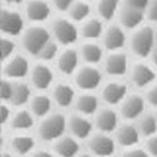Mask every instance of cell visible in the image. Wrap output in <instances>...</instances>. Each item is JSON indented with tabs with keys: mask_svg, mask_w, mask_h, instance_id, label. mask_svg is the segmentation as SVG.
I'll return each mask as SVG.
<instances>
[{
	"mask_svg": "<svg viewBox=\"0 0 157 157\" xmlns=\"http://www.w3.org/2000/svg\"><path fill=\"white\" fill-rule=\"evenodd\" d=\"M53 3L60 12H67L74 4V0H53Z\"/></svg>",
	"mask_w": 157,
	"mask_h": 157,
	"instance_id": "39",
	"label": "cell"
},
{
	"mask_svg": "<svg viewBox=\"0 0 157 157\" xmlns=\"http://www.w3.org/2000/svg\"><path fill=\"white\" fill-rule=\"evenodd\" d=\"M2 157H13V156L9 155V153H4V155H2Z\"/></svg>",
	"mask_w": 157,
	"mask_h": 157,
	"instance_id": "47",
	"label": "cell"
},
{
	"mask_svg": "<svg viewBox=\"0 0 157 157\" xmlns=\"http://www.w3.org/2000/svg\"><path fill=\"white\" fill-rule=\"evenodd\" d=\"M29 71V63L23 56H15L13 60L5 66L4 74L10 78H23Z\"/></svg>",
	"mask_w": 157,
	"mask_h": 157,
	"instance_id": "16",
	"label": "cell"
},
{
	"mask_svg": "<svg viewBox=\"0 0 157 157\" xmlns=\"http://www.w3.org/2000/svg\"><path fill=\"white\" fill-rule=\"evenodd\" d=\"M33 157H52V155L46 152V151H41V152H37Z\"/></svg>",
	"mask_w": 157,
	"mask_h": 157,
	"instance_id": "43",
	"label": "cell"
},
{
	"mask_svg": "<svg viewBox=\"0 0 157 157\" xmlns=\"http://www.w3.org/2000/svg\"><path fill=\"white\" fill-rule=\"evenodd\" d=\"M78 65V56L75 50H66L58 58V68L65 75H71Z\"/></svg>",
	"mask_w": 157,
	"mask_h": 157,
	"instance_id": "20",
	"label": "cell"
},
{
	"mask_svg": "<svg viewBox=\"0 0 157 157\" xmlns=\"http://www.w3.org/2000/svg\"><path fill=\"white\" fill-rule=\"evenodd\" d=\"M121 112L125 119H137L144 112V99L140 95L128 96L127 99H124Z\"/></svg>",
	"mask_w": 157,
	"mask_h": 157,
	"instance_id": "9",
	"label": "cell"
},
{
	"mask_svg": "<svg viewBox=\"0 0 157 157\" xmlns=\"http://www.w3.org/2000/svg\"><path fill=\"white\" fill-rule=\"evenodd\" d=\"M81 55L87 63H99L103 57V51L100 46L95 43H86L82 46Z\"/></svg>",
	"mask_w": 157,
	"mask_h": 157,
	"instance_id": "26",
	"label": "cell"
},
{
	"mask_svg": "<svg viewBox=\"0 0 157 157\" xmlns=\"http://www.w3.org/2000/svg\"><path fill=\"white\" fill-rule=\"evenodd\" d=\"M101 82V74L95 67H82L76 75V84L82 90H94Z\"/></svg>",
	"mask_w": 157,
	"mask_h": 157,
	"instance_id": "6",
	"label": "cell"
},
{
	"mask_svg": "<svg viewBox=\"0 0 157 157\" xmlns=\"http://www.w3.org/2000/svg\"><path fill=\"white\" fill-rule=\"evenodd\" d=\"M66 131V118L62 114H53L51 117L46 118V119L41 123L39 125V137L46 141V142H51L65 133Z\"/></svg>",
	"mask_w": 157,
	"mask_h": 157,
	"instance_id": "2",
	"label": "cell"
},
{
	"mask_svg": "<svg viewBox=\"0 0 157 157\" xmlns=\"http://www.w3.org/2000/svg\"><path fill=\"white\" fill-rule=\"evenodd\" d=\"M74 95H75L74 89L71 86L65 85V84L57 85L55 91H53V96H55L56 103L62 108H67V106L71 105V103L74 101Z\"/></svg>",
	"mask_w": 157,
	"mask_h": 157,
	"instance_id": "22",
	"label": "cell"
},
{
	"mask_svg": "<svg viewBox=\"0 0 157 157\" xmlns=\"http://www.w3.org/2000/svg\"><path fill=\"white\" fill-rule=\"evenodd\" d=\"M80 157H91V156H90V155H81Z\"/></svg>",
	"mask_w": 157,
	"mask_h": 157,
	"instance_id": "49",
	"label": "cell"
},
{
	"mask_svg": "<svg viewBox=\"0 0 157 157\" xmlns=\"http://www.w3.org/2000/svg\"><path fill=\"white\" fill-rule=\"evenodd\" d=\"M29 96H31V90L27 84H13V94L10 103L14 106H22L28 103Z\"/></svg>",
	"mask_w": 157,
	"mask_h": 157,
	"instance_id": "24",
	"label": "cell"
},
{
	"mask_svg": "<svg viewBox=\"0 0 157 157\" xmlns=\"http://www.w3.org/2000/svg\"><path fill=\"white\" fill-rule=\"evenodd\" d=\"M90 14V5L84 2H78L74 6H71L70 10V17L76 22H81L86 19Z\"/></svg>",
	"mask_w": 157,
	"mask_h": 157,
	"instance_id": "32",
	"label": "cell"
},
{
	"mask_svg": "<svg viewBox=\"0 0 157 157\" xmlns=\"http://www.w3.org/2000/svg\"><path fill=\"white\" fill-rule=\"evenodd\" d=\"M2 125H3V123H2V121H0V134H2Z\"/></svg>",
	"mask_w": 157,
	"mask_h": 157,
	"instance_id": "50",
	"label": "cell"
},
{
	"mask_svg": "<svg viewBox=\"0 0 157 157\" xmlns=\"http://www.w3.org/2000/svg\"><path fill=\"white\" fill-rule=\"evenodd\" d=\"M32 110L37 117H46L51 110V99L46 95L34 96L32 100Z\"/></svg>",
	"mask_w": 157,
	"mask_h": 157,
	"instance_id": "27",
	"label": "cell"
},
{
	"mask_svg": "<svg viewBox=\"0 0 157 157\" xmlns=\"http://www.w3.org/2000/svg\"><path fill=\"white\" fill-rule=\"evenodd\" d=\"M5 2L9 4H21L23 3V0H5Z\"/></svg>",
	"mask_w": 157,
	"mask_h": 157,
	"instance_id": "44",
	"label": "cell"
},
{
	"mask_svg": "<svg viewBox=\"0 0 157 157\" xmlns=\"http://www.w3.org/2000/svg\"><path fill=\"white\" fill-rule=\"evenodd\" d=\"M2 148H3V141L0 138V157H2Z\"/></svg>",
	"mask_w": 157,
	"mask_h": 157,
	"instance_id": "46",
	"label": "cell"
},
{
	"mask_svg": "<svg viewBox=\"0 0 157 157\" xmlns=\"http://www.w3.org/2000/svg\"><path fill=\"white\" fill-rule=\"evenodd\" d=\"M12 147L14 148V151L19 155H27L29 153L33 147H34V140L32 137H15L12 141Z\"/></svg>",
	"mask_w": 157,
	"mask_h": 157,
	"instance_id": "30",
	"label": "cell"
},
{
	"mask_svg": "<svg viewBox=\"0 0 157 157\" xmlns=\"http://www.w3.org/2000/svg\"><path fill=\"white\" fill-rule=\"evenodd\" d=\"M103 33V24L99 19H90L82 27V37L87 39H96Z\"/></svg>",
	"mask_w": 157,
	"mask_h": 157,
	"instance_id": "29",
	"label": "cell"
},
{
	"mask_svg": "<svg viewBox=\"0 0 157 157\" xmlns=\"http://www.w3.org/2000/svg\"><path fill=\"white\" fill-rule=\"evenodd\" d=\"M156 41H155V48H153V52H152V60H153V63L155 66H157V29H156Z\"/></svg>",
	"mask_w": 157,
	"mask_h": 157,
	"instance_id": "42",
	"label": "cell"
},
{
	"mask_svg": "<svg viewBox=\"0 0 157 157\" xmlns=\"http://www.w3.org/2000/svg\"><path fill=\"white\" fill-rule=\"evenodd\" d=\"M12 94H13V84L8 81H2V84H0V99L5 101H10Z\"/></svg>",
	"mask_w": 157,
	"mask_h": 157,
	"instance_id": "35",
	"label": "cell"
},
{
	"mask_svg": "<svg viewBox=\"0 0 157 157\" xmlns=\"http://www.w3.org/2000/svg\"><path fill=\"white\" fill-rule=\"evenodd\" d=\"M9 115H10V112H9L8 106H5V105H0V121H2L3 124L8 121Z\"/></svg>",
	"mask_w": 157,
	"mask_h": 157,
	"instance_id": "41",
	"label": "cell"
},
{
	"mask_svg": "<svg viewBox=\"0 0 157 157\" xmlns=\"http://www.w3.org/2000/svg\"><path fill=\"white\" fill-rule=\"evenodd\" d=\"M53 81V74L51 68L46 65H37L32 71V82L38 90L48 89Z\"/></svg>",
	"mask_w": 157,
	"mask_h": 157,
	"instance_id": "14",
	"label": "cell"
},
{
	"mask_svg": "<svg viewBox=\"0 0 157 157\" xmlns=\"http://www.w3.org/2000/svg\"><path fill=\"white\" fill-rule=\"evenodd\" d=\"M68 127H70L71 133L80 140H85L90 136L93 131V124L90 121L85 119L82 117L74 115L68 121Z\"/></svg>",
	"mask_w": 157,
	"mask_h": 157,
	"instance_id": "17",
	"label": "cell"
},
{
	"mask_svg": "<svg viewBox=\"0 0 157 157\" xmlns=\"http://www.w3.org/2000/svg\"><path fill=\"white\" fill-rule=\"evenodd\" d=\"M89 147L94 155L99 157H109L115 152V143L108 136L98 134L93 137V140L89 143Z\"/></svg>",
	"mask_w": 157,
	"mask_h": 157,
	"instance_id": "10",
	"label": "cell"
},
{
	"mask_svg": "<svg viewBox=\"0 0 157 157\" xmlns=\"http://www.w3.org/2000/svg\"><path fill=\"white\" fill-rule=\"evenodd\" d=\"M48 42H50V32L43 27H31L23 37V46L25 51L33 56H38Z\"/></svg>",
	"mask_w": 157,
	"mask_h": 157,
	"instance_id": "3",
	"label": "cell"
},
{
	"mask_svg": "<svg viewBox=\"0 0 157 157\" xmlns=\"http://www.w3.org/2000/svg\"><path fill=\"white\" fill-rule=\"evenodd\" d=\"M2 65H0V84H2Z\"/></svg>",
	"mask_w": 157,
	"mask_h": 157,
	"instance_id": "48",
	"label": "cell"
},
{
	"mask_svg": "<svg viewBox=\"0 0 157 157\" xmlns=\"http://www.w3.org/2000/svg\"><path fill=\"white\" fill-rule=\"evenodd\" d=\"M123 157H150V155L147 153L144 150H141V148H134V150H129L127 151Z\"/></svg>",
	"mask_w": 157,
	"mask_h": 157,
	"instance_id": "40",
	"label": "cell"
},
{
	"mask_svg": "<svg viewBox=\"0 0 157 157\" xmlns=\"http://www.w3.org/2000/svg\"><path fill=\"white\" fill-rule=\"evenodd\" d=\"M98 106H99V101H98V98L90 94H85L78 98V100L76 103V108L78 112H81L82 114L86 115H91L96 112Z\"/></svg>",
	"mask_w": 157,
	"mask_h": 157,
	"instance_id": "23",
	"label": "cell"
},
{
	"mask_svg": "<svg viewBox=\"0 0 157 157\" xmlns=\"http://www.w3.org/2000/svg\"><path fill=\"white\" fill-rule=\"evenodd\" d=\"M156 41V32L150 25L137 28L131 39V48L136 56L146 58L152 55Z\"/></svg>",
	"mask_w": 157,
	"mask_h": 157,
	"instance_id": "1",
	"label": "cell"
},
{
	"mask_svg": "<svg viewBox=\"0 0 157 157\" xmlns=\"http://www.w3.org/2000/svg\"><path fill=\"white\" fill-rule=\"evenodd\" d=\"M55 151L61 157H75L80 151V144L71 137H65L55 144Z\"/></svg>",
	"mask_w": 157,
	"mask_h": 157,
	"instance_id": "21",
	"label": "cell"
},
{
	"mask_svg": "<svg viewBox=\"0 0 157 157\" xmlns=\"http://www.w3.org/2000/svg\"><path fill=\"white\" fill-rule=\"evenodd\" d=\"M121 0H99L98 3V13L104 21H112L114 18Z\"/></svg>",
	"mask_w": 157,
	"mask_h": 157,
	"instance_id": "25",
	"label": "cell"
},
{
	"mask_svg": "<svg viewBox=\"0 0 157 157\" xmlns=\"http://www.w3.org/2000/svg\"><path fill=\"white\" fill-rule=\"evenodd\" d=\"M146 152L151 156L157 157V133L148 137L146 142Z\"/></svg>",
	"mask_w": 157,
	"mask_h": 157,
	"instance_id": "36",
	"label": "cell"
},
{
	"mask_svg": "<svg viewBox=\"0 0 157 157\" xmlns=\"http://www.w3.org/2000/svg\"><path fill=\"white\" fill-rule=\"evenodd\" d=\"M53 33L57 38V41L63 46L75 43L78 37L76 27L71 22L66 21V19H57L53 23Z\"/></svg>",
	"mask_w": 157,
	"mask_h": 157,
	"instance_id": "5",
	"label": "cell"
},
{
	"mask_svg": "<svg viewBox=\"0 0 157 157\" xmlns=\"http://www.w3.org/2000/svg\"><path fill=\"white\" fill-rule=\"evenodd\" d=\"M125 44V34L119 25H110L104 36V46L108 51L115 52Z\"/></svg>",
	"mask_w": 157,
	"mask_h": 157,
	"instance_id": "11",
	"label": "cell"
},
{
	"mask_svg": "<svg viewBox=\"0 0 157 157\" xmlns=\"http://www.w3.org/2000/svg\"><path fill=\"white\" fill-rule=\"evenodd\" d=\"M146 17L148 18V21L157 23V0H151L146 10Z\"/></svg>",
	"mask_w": 157,
	"mask_h": 157,
	"instance_id": "37",
	"label": "cell"
},
{
	"mask_svg": "<svg viewBox=\"0 0 157 157\" xmlns=\"http://www.w3.org/2000/svg\"><path fill=\"white\" fill-rule=\"evenodd\" d=\"M96 127L104 133H110L118 127V115L112 109H104L96 117Z\"/></svg>",
	"mask_w": 157,
	"mask_h": 157,
	"instance_id": "19",
	"label": "cell"
},
{
	"mask_svg": "<svg viewBox=\"0 0 157 157\" xmlns=\"http://www.w3.org/2000/svg\"><path fill=\"white\" fill-rule=\"evenodd\" d=\"M0 60H3V57H2V37H0Z\"/></svg>",
	"mask_w": 157,
	"mask_h": 157,
	"instance_id": "45",
	"label": "cell"
},
{
	"mask_svg": "<svg viewBox=\"0 0 157 157\" xmlns=\"http://www.w3.org/2000/svg\"><path fill=\"white\" fill-rule=\"evenodd\" d=\"M128 70V58L125 53L114 52L105 61V71L110 76H123Z\"/></svg>",
	"mask_w": 157,
	"mask_h": 157,
	"instance_id": "8",
	"label": "cell"
},
{
	"mask_svg": "<svg viewBox=\"0 0 157 157\" xmlns=\"http://www.w3.org/2000/svg\"><path fill=\"white\" fill-rule=\"evenodd\" d=\"M156 78L155 70L146 63H137L132 68L131 80L137 87H146L151 85Z\"/></svg>",
	"mask_w": 157,
	"mask_h": 157,
	"instance_id": "7",
	"label": "cell"
},
{
	"mask_svg": "<svg viewBox=\"0 0 157 157\" xmlns=\"http://www.w3.org/2000/svg\"><path fill=\"white\" fill-rule=\"evenodd\" d=\"M127 86L121 82H109L103 89V99L105 103L110 105H117L121 101H123L127 96Z\"/></svg>",
	"mask_w": 157,
	"mask_h": 157,
	"instance_id": "13",
	"label": "cell"
},
{
	"mask_svg": "<svg viewBox=\"0 0 157 157\" xmlns=\"http://www.w3.org/2000/svg\"><path fill=\"white\" fill-rule=\"evenodd\" d=\"M33 125V118L27 110H21L15 114L12 121L13 129H29Z\"/></svg>",
	"mask_w": 157,
	"mask_h": 157,
	"instance_id": "31",
	"label": "cell"
},
{
	"mask_svg": "<svg viewBox=\"0 0 157 157\" xmlns=\"http://www.w3.org/2000/svg\"><path fill=\"white\" fill-rule=\"evenodd\" d=\"M25 13L29 21L44 22L51 15V8L43 0H32L27 4Z\"/></svg>",
	"mask_w": 157,
	"mask_h": 157,
	"instance_id": "12",
	"label": "cell"
},
{
	"mask_svg": "<svg viewBox=\"0 0 157 157\" xmlns=\"http://www.w3.org/2000/svg\"><path fill=\"white\" fill-rule=\"evenodd\" d=\"M146 100L152 106H157V85L151 86L146 94Z\"/></svg>",
	"mask_w": 157,
	"mask_h": 157,
	"instance_id": "38",
	"label": "cell"
},
{
	"mask_svg": "<svg viewBox=\"0 0 157 157\" xmlns=\"http://www.w3.org/2000/svg\"><path fill=\"white\" fill-rule=\"evenodd\" d=\"M150 2L151 0H124L123 6H127V8L134 9V10H140V12L146 13Z\"/></svg>",
	"mask_w": 157,
	"mask_h": 157,
	"instance_id": "34",
	"label": "cell"
},
{
	"mask_svg": "<svg viewBox=\"0 0 157 157\" xmlns=\"http://www.w3.org/2000/svg\"><path fill=\"white\" fill-rule=\"evenodd\" d=\"M144 17H146V13L140 12V10H134V9L127 8V6L122 8L121 15H119L122 25L127 29L138 28L142 24V22L144 21Z\"/></svg>",
	"mask_w": 157,
	"mask_h": 157,
	"instance_id": "18",
	"label": "cell"
},
{
	"mask_svg": "<svg viewBox=\"0 0 157 157\" xmlns=\"http://www.w3.org/2000/svg\"><path fill=\"white\" fill-rule=\"evenodd\" d=\"M140 131L132 124L122 125L117 132V141L123 147H133L140 142Z\"/></svg>",
	"mask_w": 157,
	"mask_h": 157,
	"instance_id": "15",
	"label": "cell"
},
{
	"mask_svg": "<svg viewBox=\"0 0 157 157\" xmlns=\"http://www.w3.org/2000/svg\"><path fill=\"white\" fill-rule=\"evenodd\" d=\"M57 51H58V47H57V44L55 43V42H48L42 50H41V52L38 53V58H41V60H44V61H51V60H53V58L56 57V55H57Z\"/></svg>",
	"mask_w": 157,
	"mask_h": 157,
	"instance_id": "33",
	"label": "cell"
},
{
	"mask_svg": "<svg viewBox=\"0 0 157 157\" xmlns=\"http://www.w3.org/2000/svg\"><path fill=\"white\" fill-rule=\"evenodd\" d=\"M138 131H140V134H142L144 137H151V136L156 134L157 133V117H155L152 114L144 115L140 121Z\"/></svg>",
	"mask_w": 157,
	"mask_h": 157,
	"instance_id": "28",
	"label": "cell"
},
{
	"mask_svg": "<svg viewBox=\"0 0 157 157\" xmlns=\"http://www.w3.org/2000/svg\"><path fill=\"white\" fill-rule=\"evenodd\" d=\"M23 19L17 12H9L0 5V31L9 36H18L23 31Z\"/></svg>",
	"mask_w": 157,
	"mask_h": 157,
	"instance_id": "4",
	"label": "cell"
}]
</instances>
